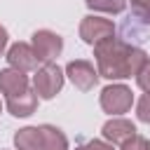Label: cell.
Returning <instances> with one entry per match:
<instances>
[{"instance_id":"13","label":"cell","mask_w":150,"mask_h":150,"mask_svg":"<svg viewBox=\"0 0 150 150\" xmlns=\"http://www.w3.org/2000/svg\"><path fill=\"white\" fill-rule=\"evenodd\" d=\"M40 131H42V138H45V150H68V138L59 127L40 124Z\"/></svg>"},{"instance_id":"5","label":"cell","mask_w":150,"mask_h":150,"mask_svg":"<svg viewBox=\"0 0 150 150\" xmlns=\"http://www.w3.org/2000/svg\"><path fill=\"white\" fill-rule=\"evenodd\" d=\"M80 38H82L87 45L96 47L98 42H103V40H108V38H115V26H112L110 19L89 14V16H84L82 23H80Z\"/></svg>"},{"instance_id":"3","label":"cell","mask_w":150,"mask_h":150,"mask_svg":"<svg viewBox=\"0 0 150 150\" xmlns=\"http://www.w3.org/2000/svg\"><path fill=\"white\" fill-rule=\"evenodd\" d=\"M63 89V70L56 63H45L42 68L35 70L33 77V91L38 98H54Z\"/></svg>"},{"instance_id":"4","label":"cell","mask_w":150,"mask_h":150,"mask_svg":"<svg viewBox=\"0 0 150 150\" xmlns=\"http://www.w3.org/2000/svg\"><path fill=\"white\" fill-rule=\"evenodd\" d=\"M134 103V94L127 84H108L101 91V108L108 115H124Z\"/></svg>"},{"instance_id":"7","label":"cell","mask_w":150,"mask_h":150,"mask_svg":"<svg viewBox=\"0 0 150 150\" xmlns=\"http://www.w3.org/2000/svg\"><path fill=\"white\" fill-rule=\"evenodd\" d=\"M66 75L68 80L75 84V89L80 91H91L96 84H98V70L94 68L91 61H84V59H75L66 66Z\"/></svg>"},{"instance_id":"6","label":"cell","mask_w":150,"mask_h":150,"mask_svg":"<svg viewBox=\"0 0 150 150\" xmlns=\"http://www.w3.org/2000/svg\"><path fill=\"white\" fill-rule=\"evenodd\" d=\"M30 45H33V49H35V54H38V59L42 63H52L63 52V38L59 33H54V30H47V28L35 30Z\"/></svg>"},{"instance_id":"18","label":"cell","mask_w":150,"mask_h":150,"mask_svg":"<svg viewBox=\"0 0 150 150\" xmlns=\"http://www.w3.org/2000/svg\"><path fill=\"white\" fill-rule=\"evenodd\" d=\"M136 84L143 89V91H150V59L143 63V68L138 70V75H136Z\"/></svg>"},{"instance_id":"1","label":"cell","mask_w":150,"mask_h":150,"mask_svg":"<svg viewBox=\"0 0 150 150\" xmlns=\"http://www.w3.org/2000/svg\"><path fill=\"white\" fill-rule=\"evenodd\" d=\"M96 70L105 80H124L138 75L143 63L148 61V52L124 42L122 38H108L94 47Z\"/></svg>"},{"instance_id":"2","label":"cell","mask_w":150,"mask_h":150,"mask_svg":"<svg viewBox=\"0 0 150 150\" xmlns=\"http://www.w3.org/2000/svg\"><path fill=\"white\" fill-rule=\"evenodd\" d=\"M122 40L136 47L150 40V0H131V12L122 23Z\"/></svg>"},{"instance_id":"19","label":"cell","mask_w":150,"mask_h":150,"mask_svg":"<svg viewBox=\"0 0 150 150\" xmlns=\"http://www.w3.org/2000/svg\"><path fill=\"white\" fill-rule=\"evenodd\" d=\"M7 40H9V35H7V28H5V26H0V56H2L5 47H7Z\"/></svg>"},{"instance_id":"8","label":"cell","mask_w":150,"mask_h":150,"mask_svg":"<svg viewBox=\"0 0 150 150\" xmlns=\"http://www.w3.org/2000/svg\"><path fill=\"white\" fill-rule=\"evenodd\" d=\"M7 61H9L12 68H16L21 73H33V70H38V63H40L33 45H28V42L12 45L9 52H7Z\"/></svg>"},{"instance_id":"11","label":"cell","mask_w":150,"mask_h":150,"mask_svg":"<svg viewBox=\"0 0 150 150\" xmlns=\"http://www.w3.org/2000/svg\"><path fill=\"white\" fill-rule=\"evenodd\" d=\"M23 89H28V77H26V73H21V70H16V68H5V70H0V91L5 94V96H12V94H19V91H23Z\"/></svg>"},{"instance_id":"15","label":"cell","mask_w":150,"mask_h":150,"mask_svg":"<svg viewBox=\"0 0 150 150\" xmlns=\"http://www.w3.org/2000/svg\"><path fill=\"white\" fill-rule=\"evenodd\" d=\"M75 150H115V145L112 143H108V141H98V138H80L77 141V145H75Z\"/></svg>"},{"instance_id":"17","label":"cell","mask_w":150,"mask_h":150,"mask_svg":"<svg viewBox=\"0 0 150 150\" xmlns=\"http://www.w3.org/2000/svg\"><path fill=\"white\" fill-rule=\"evenodd\" d=\"M120 150H150V141L145 136H141V134H134L129 141L122 143Z\"/></svg>"},{"instance_id":"9","label":"cell","mask_w":150,"mask_h":150,"mask_svg":"<svg viewBox=\"0 0 150 150\" xmlns=\"http://www.w3.org/2000/svg\"><path fill=\"white\" fill-rule=\"evenodd\" d=\"M101 134H103V138H105L108 143L122 145L124 141H129V138L136 134V124L129 122V120H124V117H112V120H108V122L103 124Z\"/></svg>"},{"instance_id":"12","label":"cell","mask_w":150,"mask_h":150,"mask_svg":"<svg viewBox=\"0 0 150 150\" xmlns=\"http://www.w3.org/2000/svg\"><path fill=\"white\" fill-rule=\"evenodd\" d=\"M16 150H45V138L40 127H23L14 134Z\"/></svg>"},{"instance_id":"16","label":"cell","mask_w":150,"mask_h":150,"mask_svg":"<svg viewBox=\"0 0 150 150\" xmlns=\"http://www.w3.org/2000/svg\"><path fill=\"white\" fill-rule=\"evenodd\" d=\"M136 117L145 124H150V91H145L136 103Z\"/></svg>"},{"instance_id":"20","label":"cell","mask_w":150,"mask_h":150,"mask_svg":"<svg viewBox=\"0 0 150 150\" xmlns=\"http://www.w3.org/2000/svg\"><path fill=\"white\" fill-rule=\"evenodd\" d=\"M0 110H2V105H0Z\"/></svg>"},{"instance_id":"14","label":"cell","mask_w":150,"mask_h":150,"mask_svg":"<svg viewBox=\"0 0 150 150\" xmlns=\"http://www.w3.org/2000/svg\"><path fill=\"white\" fill-rule=\"evenodd\" d=\"M89 9L94 12H105V14H120L127 7V0H84Z\"/></svg>"},{"instance_id":"10","label":"cell","mask_w":150,"mask_h":150,"mask_svg":"<svg viewBox=\"0 0 150 150\" xmlns=\"http://www.w3.org/2000/svg\"><path fill=\"white\" fill-rule=\"evenodd\" d=\"M35 108H38V94L30 89H23L19 94L7 96V110L14 117H28L35 112Z\"/></svg>"}]
</instances>
